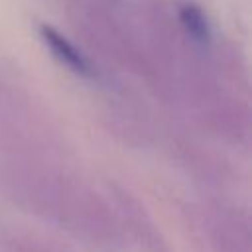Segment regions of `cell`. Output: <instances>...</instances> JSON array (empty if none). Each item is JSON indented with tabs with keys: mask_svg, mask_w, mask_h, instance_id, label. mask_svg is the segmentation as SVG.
Listing matches in <instances>:
<instances>
[{
	"mask_svg": "<svg viewBox=\"0 0 252 252\" xmlns=\"http://www.w3.org/2000/svg\"><path fill=\"white\" fill-rule=\"evenodd\" d=\"M39 35H41L43 43L49 47V51H51L67 69H71L73 73L83 75V77H93V75H94L93 65L89 63V59H87L63 33H59L53 26L41 24V26H39Z\"/></svg>",
	"mask_w": 252,
	"mask_h": 252,
	"instance_id": "1",
	"label": "cell"
},
{
	"mask_svg": "<svg viewBox=\"0 0 252 252\" xmlns=\"http://www.w3.org/2000/svg\"><path fill=\"white\" fill-rule=\"evenodd\" d=\"M179 22L185 28V32L199 43H207L211 39V26L207 20V14L197 6L195 2H183L179 4Z\"/></svg>",
	"mask_w": 252,
	"mask_h": 252,
	"instance_id": "2",
	"label": "cell"
}]
</instances>
